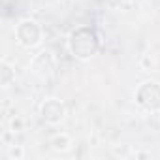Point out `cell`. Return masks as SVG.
Returning a JSON list of instances; mask_svg holds the SVG:
<instances>
[{
	"mask_svg": "<svg viewBox=\"0 0 160 160\" xmlns=\"http://www.w3.org/2000/svg\"><path fill=\"white\" fill-rule=\"evenodd\" d=\"M68 51L79 60H89L100 51V36L92 27L81 25L70 32Z\"/></svg>",
	"mask_w": 160,
	"mask_h": 160,
	"instance_id": "6da1fadb",
	"label": "cell"
},
{
	"mask_svg": "<svg viewBox=\"0 0 160 160\" xmlns=\"http://www.w3.org/2000/svg\"><path fill=\"white\" fill-rule=\"evenodd\" d=\"M13 81H15V70H13V66L4 58L2 62H0V85L6 89V87H10Z\"/></svg>",
	"mask_w": 160,
	"mask_h": 160,
	"instance_id": "52a82bcc",
	"label": "cell"
},
{
	"mask_svg": "<svg viewBox=\"0 0 160 160\" xmlns=\"http://www.w3.org/2000/svg\"><path fill=\"white\" fill-rule=\"evenodd\" d=\"M25 147L23 145H10V149H8V156L12 158V160H23L25 158Z\"/></svg>",
	"mask_w": 160,
	"mask_h": 160,
	"instance_id": "ba28073f",
	"label": "cell"
},
{
	"mask_svg": "<svg viewBox=\"0 0 160 160\" xmlns=\"http://www.w3.org/2000/svg\"><path fill=\"white\" fill-rule=\"evenodd\" d=\"M15 42L25 49H34L43 42V28L34 19H21L15 25Z\"/></svg>",
	"mask_w": 160,
	"mask_h": 160,
	"instance_id": "7a4b0ae2",
	"label": "cell"
},
{
	"mask_svg": "<svg viewBox=\"0 0 160 160\" xmlns=\"http://www.w3.org/2000/svg\"><path fill=\"white\" fill-rule=\"evenodd\" d=\"M53 64H55V62H53V57H51L49 51H40V53L32 58V70H34L36 73H40V75L51 73Z\"/></svg>",
	"mask_w": 160,
	"mask_h": 160,
	"instance_id": "5b68a950",
	"label": "cell"
},
{
	"mask_svg": "<svg viewBox=\"0 0 160 160\" xmlns=\"http://www.w3.org/2000/svg\"><path fill=\"white\" fill-rule=\"evenodd\" d=\"M23 130H25V121L19 115L12 117V121H10V132L12 134H17V132H23Z\"/></svg>",
	"mask_w": 160,
	"mask_h": 160,
	"instance_id": "9c48e42d",
	"label": "cell"
},
{
	"mask_svg": "<svg viewBox=\"0 0 160 160\" xmlns=\"http://www.w3.org/2000/svg\"><path fill=\"white\" fill-rule=\"evenodd\" d=\"M134 156H136V158H149L151 154H149V152H134Z\"/></svg>",
	"mask_w": 160,
	"mask_h": 160,
	"instance_id": "8fae6325",
	"label": "cell"
},
{
	"mask_svg": "<svg viewBox=\"0 0 160 160\" xmlns=\"http://www.w3.org/2000/svg\"><path fill=\"white\" fill-rule=\"evenodd\" d=\"M49 145H51V149H53L55 152H66V151H70V147H72V138H70V134L60 132V134H55V136L49 139Z\"/></svg>",
	"mask_w": 160,
	"mask_h": 160,
	"instance_id": "8992f818",
	"label": "cell"
},
{
	"mask_svg": "<svg viewBox=\"0 0 160 160\" xmlns=\"http://www.w3.org/2000/svg\"><path fill=\"white\" fill-rule=\"evenodd\" d=\"M66 115H68L66 106L58 98H45L40 106V117L47 124H60L66 119Z\"/></svg>",
	"mask_w": 160,
	"mask_h": 160,
	"instance_id": "277c9868",
	"label": "cell"
},
{
	"mask_svg": "<svg viewBox=\"0 0 160 160\" xmlns=\"http://www.w3.org/2000/svg\"><path fill=\"white\" fill-rule=\"evenodd\" d=\"M151 66H152V58H151L149 55H145V57L141 58V68H143V70H149Z\"/></svg>",
	"mask_w": 160,
	"mask_h": 160,
	"instance_id": "30bf717a",
	"label": "cell"
},
{
	"mask_svg": "<svg viewBox=\"0 0 160 160\" xmlns=\"http://www.w3.org/2000/svg\"><path fill=\"white\" fill-rule=\"evenodd\" d=\"M136 104L149 111V113H158L160 111V83L158 81H143L136 89Z\"/></svg>",
	"mask_w": 160,
	"mask_h": 160,
	"instance_id": "3957f363",
	"label": "cell"
}]
</instances>
